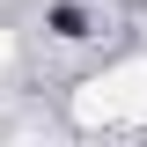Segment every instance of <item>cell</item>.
Segmentation results:
<instances>
[{
	"instance_id": "cell-2",
	"label": "cell",
	"mask_w": 147,
	"mask_h": 147,
	"mask_svg": "<svg viewBox=\"0 0 147 147\" xmlns=\"http://www.w3.org/2000/svg\"><path fill=\"white\" fill-rule=\"evenodd\" d=\"M7 59H15V37H7V30H0V74H7Z\"/></svg>"
},
{
	"instance_id": "cell-1",
	"label": "cell",
	"mask_w": 147,
	"mask_h": 147,
	"mask_svg": "<svg viewBox=\"0 0 147 147\" xmlns=\"http://www.w3.org/2000/svg\"><path fill=\"white\" fill-rule=\"evenodd\" d=\"M81 125H147V59L140 66H110L74 96Z\"/></svg>"
}]
</instances>
